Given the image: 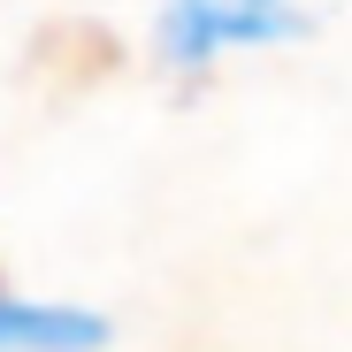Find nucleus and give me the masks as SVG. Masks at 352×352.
<instances>
[{
    "label": "nucleus",
    "instance_id": "f03ea898",
    "mask_svg": "<svg viewBox=\"0 0 352 352\" xmlns=\"http://www.w3.org/2000/svg\"><path fill=\"white\" fill-rule=\"evenodd\" d=\"M107 322L85 307H23L0 299V352H100Z\"/></svg>",
    "mask_w": 352,
    "mask_h": 352
},
{
    "label": "nucleus",
    "instance_id": "f257e3e1",
    "mask_svg": "<svg viewBox=\"0 0 352 352\" xmlns=\"http://www.w3.org/2000/svg\"><path fill=\"white\" fill-rule=\"evenodd\" d=\"M291 31H299L291 0H168L161 8V54L176 69H207L222 46L291 38Z\"/></svg>",
    "mask_w": 352,
    "mask_h": 352
}]
</instances>
